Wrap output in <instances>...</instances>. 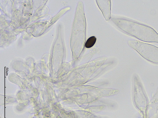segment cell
<instances>
[{"mask_svg": "<svg viewBox=\"0 0 158 118\" xmlns=\"http://www.w3.org/2000/svg\"><path fill=\"white\" fill-rule=\"evenodd\" d=\"M123 30L129 34L143 42L158 43V33L147 25L131 21H124Z\"/></svg>", "mask_w": 158, "mask_h": 118, "instance_id": "obj_1", "label": "cell"}, {"mask_svg": "<svg viewBox=\"0 0 158 118\" xmlns=\"http://www.w3.org/2000/svg\"><path fill=\"white\" fill-rule=\"evenodd\" d=\"M128 43L144 59L153 63L158 64V47L136 41H129Z\"/></svg>", "mask_w": 158, "mask_h": 118, "instance_id": "obj_2", "label": "cell"}, {"mask_svg": "<svg viewBox=\"0 0 158 118\" xmlns=\"http://www.w3.org/2000/svg\"><path fill=\"white\" fill-rule=\"evenodd\" d=\"M97 38L95 36H92L89 37L85 44V47L87 48H90L93 47L96 43Z\"/></svg>", "mask_w": 158, "mask_h": 118, "instance_id": "obj_4", "label": "cell"}, {"mask_svg": "<svg viewBox=\"0 0 158 118\" xmlns=\"http://www.w3.org/2000/svg\"><path fill=\"white\" fill-rule=\"evenodd\" d=\"M135 82L134 91L135 103L139 108H146L148 104L147 98L140 82L138 80Z\"/></svg>", "mask_w": 158, "mask_h": 118, "instance_id": "obj_3", "label": "cell"}]
</instances>
